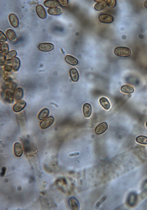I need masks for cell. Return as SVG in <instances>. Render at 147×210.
Segmentation results:
<instances>
[{
	"label": "cell",
	"mask_w": 147,
	"mask_h": 210,
	"mask_svg": "<svg viewBox=\"0 0 147 210\" xmlns=\"http://www.w3.org/2000/svg\"><path fill=\"white\" fill-rule=\"evenodd\" d=\"M98 20L101 23H110L114 20V18L111 15L107 14H101L98 16Z\"/></svg>",
	"instance_id": "cell-2"
},
{
	"label": "cell",
	"mask_w": 147,
	"mask_h": 210,
	"mask_svg": "<svg viewBox=\"0 0 147 210\" xmlns=\"http://www.w3.org/2000/svg\"><path fill=\"white\" fill-rule=\"evenodd\" d=\"M0 41L1 42H5L7 41V38L2 31H0Z\"/></svg>",
	"instance_id": "cell-29"
},
{
	"label": "cell",
	"mask_w": 147,
	"mask_h": 210,
	"mask_svg": "<svg viewBox=\"0 0 147 210\" xmlns=\"http://www.w3.org/2000/svg\"><path fill=\"white\" fill-rule=\"evenodd\" d=\"M57 2V1H46L44 2V5L47 8H55L58 6Z\"/></svg>",
	"instance_id": "cell-22"
},
{
	"label": "cell",
	"mask_w": 147,
	"mask_h": 210,
	"mask_svg": "<svg viewBox=\"0 0 147 210\" xmlns=\"http://www.w3.org/2000/svg\"><path fill=\"white\" fill-rule=\"evenodd\" d=\"M65 60L68 63L75 66L78 65V61L77 59L71 55H67L65 57Z\"/></svg>",
	"instance_id": "cell-18"
},
{
	"label": "cell",
	"mask_w": 147,
	"mask_h": 210,
	"mask_svg": "<svg viewBox=\"0 0 147 210\" xmlns=\"http://www.w3.org/2000/svg\"><path fill=\"white\" fill-rule=\"evenodd\" d=\"M26 106V103L24 101H21L16 103L13 106L14 111L16 112H18L22 110Z\"/></svg>",
	"instance_id": "cell-13"
},
{
	"label": "cell",
	"mask_w": 147,
	"mask_h": 210,
	"mask_svg": "<svg viewBox=\"0 0 147 210\" xmlns=\"http://www.w3.org/2000/svg\"><path fill=\"white\" fill-rule=\"evenodd\" d=\"M36 10L37 14L40 18L45 19L47 17V13L43 6L40 5H37Z\"/></svg>",
	"instance_id": "cell-6"
},
{
	"label": "cell",
	"mask_w": 147,
	"mask_h": 210,
	"mask_svg": "<svg viewBox=\"0 0 147 210\" xmlns=\"http://www.w3.org/2000/svg\"><path fill=\"white\" fill-rule=\"evenodd\" d=\"M136 141L139 144L147 145V137L143 136H139L136 138Z\"/></svg>",
	"instance_id": "cell-25"
},
{
	"label": "cell",
	"mask_w": 147,
	"mask_h": 210,
	"mask_svg": "<svg viewBox=\"0 0 147 210\" xmlns=\"http://www.w3.org/2000/svg\"><path fill=\"white\" fill-rule=\"evenodd\" d=\"M84 116L86 118H89L91 116L92 112V108L91 104L89 103H85L83 107Z\"/></svg>",
	"instance_id": "cell-11"
},
{
	"label": "cell",
	"mask_w": 147,
	"mask_h": 210,
	"mask_svg": "<svg viewBox=\"0 0 147 210\" xmlns=\"http://www.w3.org/2000/svg\"><path fill=\"white\" fill-rule=\"evenodd\" d=\"M14 95L10 91H7L6 95V100L9 103H13L14 100Z\"/></svg>",
	"instance_id": "cell-26"
},
{
	"label": "cell",
	"mask_w": 147,
	"mask_h": 210,
	"mask_svg": "<svg viewBox=\"0 0 147 210\" xmlns=\"http://www.w3.org/2000/svg\"><path fill=\"white\" fill-rule=\"evenodd\" d=\"M47 12L51 15H59L62 13L61 9L58 8H50L47 10Z\"/></svg>",
	"instance_id": "cell-20"
},
{
	"label": "cell",
	"mask_w": 147,
	"mask_h": 210,
	"mask_svg": "<svg viewBox=\"0 0 147 210\" xmlns=\"http://www.w3.org/2000/svg\"><path fill=\"white\" fill-rule=\"evenodd\" d=\"M54 122V118L50 117L41 123L40 127L43 129H46L52 125Z\"/></svg>",
	"instance_id": "cell-7"
},
{
	"label": "cell",
	"mask_w": 147,
	"mask_h": 210,
	"mask_svg": "<svg viewBox=\"0 0 147 210\" xmlns=\"http://www.w3.org/2000/svg\"><path fill=\"white\" fill-rule=\"evenodd\" d=\"M137 201V196L135 193H130L128 196L127 202L130 206L133 207L135 205Z\"/></svg>",
	"instance_id": "cell-12"
},
{
	"label": "cell",
	"mask_w": 147,
	"mask_h": 210,
	"mask_svg": "<svg viewBox=\"0 0 147 210\" xmlns=\"http://www.w3.org/2000/svg\"><path fill=\"white\" fill-rule=\"evenodd\" d=\"M12 67L14 70L18 71L20 66V60L18 58H14L12 60Z\"/></svg>",
	"instance_id": "cell-23"
},
{
	"label": "cell",
	"mask_w": 147,
	"mask_h": 210,
	"mask_svg": "<svg viewBox=\"0 0 147 210\" xmlns=\"http://www.w3.org/2000/svg\"><path fill=\"white\" fill-rule=\"evenodd\" d=\"M17 52L16 50H13L9 52L5 57V59L7 61H9L13 59L17 55Z\"/></svg>",
	"instance_id": "cell-24"
},
{
	"label": "cell",
	"mask_w": 147,
	"mask_h": 210,
	"mask_svg": "<svg viewBox=\"0 0 147 210\" xmlns=\"http://www.w3.org/2000/svg\"><path fill=\"white\" fill-rule=\"evenodd\" d=\"M14 154L17 157L21 156L23 154V149L21 144L19 143H16L14 144Z\"/></svg>",
	"instance_id": "cell-10"
},
{
	"label": "cell",
	"mask_w": 147,
	"mask_h": 210,
	"mask_svg": "<svg viewBox=\"0 0 147 210\" xmlns=\"http://www.w3.org/2000/svg\"><path fill=\"white\" fill-rule=\"evenodd\" d=\"M6 168L5 167H3L2 169V172L1 173V177L4 176L6 172Z\"/></svg>",
	"instance_id": "cell-32"
},
{
	"label": "cell",
	"mask_w": 147,
	"mask_h": 210,
	"mask_svg": "<svg viewBox=\"0 0 147 210\" xmlns=\"http://www.w3.org/2000/svg\"><path fill=\"white\" fill-rule=\"evenodd\" d=\"M6 35L11 41L15 42L17 41V37L14 31L11 29L8 30L6 32Z\"/></svg>",
	"instance_id": "cell-15"
},
{
	"label": "cell",
	"mask_w": 147,
	"mask_h": 210,
	"mask_svg": "<svg viewBox=\"0 0 147 210\" xmlns=\"http://www.w3.org/2000/svg\"><path fill=\"white\" fill-rule=\"evenodd\" d=\"M144 6L147 9V1H145L144 3Z\"/></svg>",
	"instance_id": "cell-33"
},
{
	"label": "cell",
	"mask_w": 147,
	"mask_h": 210,
	"mask_svg": "<svg viewBox=\"0 0 147 210\" xmlns=\"http://www.w3.org/2000/svg\"><path fill=\"white\" fill-rule=\"evenodd\" d=\"M49 114V110L48 109L45 108L41 111L38 116V118L40 120H43L48 116Z\"/></svg>",
	"instance_id": "cell-21"
},
{
	"label": "cell",
	"mask_w": 147,
	"mask_h": 210,
	"mask_svg": "<svg viewBox=\"0 0 147 210\" xmlns=\"http://www.w3.org/2000/svg\"><path fill=\"white\" fill-rule=\"evenodd\" d=\"M12 67H13L12 66H9V65H7V66L5 67L4 69H5V70H6V71L9 72L11 71L12 69Z\"/></svg>",
	"instance_id": "cell-31"
},
{
	"label": "cell",
	"mask_w": 147,
	"mask_h": 210,
	"mask_svg": "<svg viewBox=\"0 0 147 210\" xmlns=\"http://www.w3.org/2000/svg\"><path fill=\"white\" fill-rule=\"evenodd\" d=\"M9 21L11 25L14 28H17L19 25V21L17 16L14 14H11L9 16Z\"/></svg>",
	"instance_id": "cell-9"
},
{
	"label": "cell",
	"mask_w": 147,
	"mask_h": 210,
	"mask_svg": "<svg viewBox=\"0 0 147 210\" xmlns=\"http://www.w3.org/2000/svg\"><path fill=\"white\" fill-rule=\"evenodd\" d=\"M108 125L105 122L102 123L98 125L95 129V133L98 135L102 134L107 130Z\"/></svg>",
	"instance_id": "cell-4"
},
{
	"label": "cell",
	"mask_w": 147,
	"mask_h": 210,
	"mask_svg": "<svg viewBox=\"0 0 147 210\" xmlns=\"http://www.w3.org/2000/svg\"><path fill=\"white\" fill-rule=\"evenodd\" d=\"M97 1L98 2L95 5V9L98 11L104 10L108 6L106 1Z\"/></svg>",
	"instance_id": "cell-8"
},
{
	"label": "cell",
	"mask_w": 147,
	"mask_h": 210,
	"mask_svg": "<svg viewBox=\"0 0 147 210\" xmlns=\"http://www.w3.org/2000/svg\"><path fill=\"white\" fill-rule=\"evenodd\" d=\"M114 52L117 56L122 58L128 57L131 54V51L130 49L122 46L117 47L115 49Z\"/></svg>",
	"instance_id": "cell-1"
},
{
	"label": "cell",
	"mask_w": 147,
	"mask_h": 210,
	"mask_svg": "<svg viewBox=\"0 0 147 210\" xmlns=\"http://www.w3.org/2000/svg\"><path fill=\"white\" fill-rule=\"evenodd\" d=\"M23 91L22 89L21 88H19L15 90L14 94V97L16 101L21 100L23 96Z\"/></svg>",
	"instance_id": "cell-14"
},
{
	"label": "cell",
	"mask_w": 147,
	"mask_h": 210,
	"mask_svg": "<svg viewBox=\"0 0 147 210\" xmlns=\"http://www.w3.org/2000/svg\"><path fill=\"white\" fill-rule=\"evenodd\" d=\"M57 1L60 5L63 6H67L68 4V1L67 0H58Z\"/></svg>",
	"instance_id": "cell-30"
},
{
	"label": "cell",
	"mask_w": 147,
	"mask_h": 210,
	"mask_svg": "<svg viewBox=\"0 0 147 210\" xmlns=\"http://www.w3.org/2000/svg\"><path fill=\"white\" fill-rule=\"evenodd\" d=\"M146 127H147V122L146 123Z\"/></svg>",
	"instance_id": "cell-34"
},
{
	"label": "cell",
	"mask_w": 147,
	"mask_h": 210,
	"mask_svg": "<svg viewBox=\"0 0 147 210\" xmlns=\"http://www.w3.org/2000/svg\"><path fill=\"white\" fill-rule=\"evenodd\" d=\"M101 105L106 110H109L110 107V104L108 99L104 97H102L99 99Z\"/></svg>",
	"instance_id": "cell-16"
},
{
	"label": "cell",
	"mask_w": 147,
	"mask_h": 210,
	"mask_svg": "<svg viewBox=\"0 0 147 210\" xmlns=\"http://www.w3.org/2000/svg\"><path fill=\"white\" fill-rule=\"evenodd\" d=\"M70 74L71 78L72 81L75 82L78 81L79 79V74L77 69H71Z\"/></svg>",
	"instance_id": "cell-17"
},
{
	"label": "cell",
	"mask_w": 147,
	"mask_h": 210,
	"mask_svg": "<svg viewBox=\"0 0 147 210\" xmlns=\"http://www.w3.org/2000/svg\"><path fill=\"white\" fill-rule=\"evenodd\" d=\"M121 91L125 94H132L134 92V89L132 86L126 85L121 87Z\"/></svg>",
	"instance_id": "cell-19"
},
{
	"label": "cell",
	"mask_w": 147,
	"mask_h": 210,
	"mask_svg": "<svg viewBox=\"0 0 147 210\" xmlns=\"http://www.w3.org/2000/svg\"><path fill=\"white\" fill-rule=\"evenodd\" d=\"M107 3V5L110 8H113L115 7L116 5V1L115 0H110V1H106Z\"/></svg>",
	"instance_id": "cell-28"
},
{
	"label": "cell",
	"mask_w": 147,
	"mask_h": 210,
	"mask_svg": "<svg viewBox=\"0 0 147 210\" xmlns=\"http://www.w3.org/2000/svg\"><path fill=\"white\" fill-rule=\"evenodd\" d=\"M69 204L71 209L73 210H78L80 208L79 202L76 197H72L69 199Z\"/></svg>",
	"instance_id": "cell-3"
},
{
	"label": "cell",
	"mask_w": 147,
	"mask_h": 210,
	"mask_svg": "<svg viewBox=\"0 0 147 210\" xmlns=\"http://www.w3.org/2000/svg\"><path fill=\"white\" fill-rule=\"evenodd\" d=\"M54 48V45L49 43H41L39 45V50L43 52H49L52 50Z\"/></svg>",
	"instance_id": "cell-5"
},
{
	"label": "cell",
	"mask_w": 147,
	"mask_h": 210,
	"mask_svg": "<svg viewBox=\"0 0 147 210\" xmlns=\"http://www.w3.org/2000/svg\"><path fill=\"white\" fill-rule=\"evenodd\" d=\"M9 48L7 43H3L1 44V53H2L4 54H8L9 52Z\"/></svg>",
	"instance_id": "cell-27"
}]
</instances>
